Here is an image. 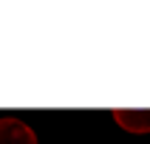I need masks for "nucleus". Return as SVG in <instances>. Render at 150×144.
<instances>
[{"mask_svg": "<svg viewBox=\"0 0 150 144\" xmlns=\"http://www.w3.org/2000/svg\"><path fill=\"white\" fill-rule=\"evenodd\" d=\"M110 116L127 133H150V107H113Z\"/></svg>", "mask_w": 150, "mask_h": 144, "instance_id": "1", "label": "nucleus"}, {"mask_svg": "<svg viewBox=\"0 0 150 144\" xmlns=\"http://www.w3.org/2000/svg\"><path fill=\"white\" fill-rule=\"evenodd\" d=\"M0 144H37V133L23 119L3 116L0 119Z\"/></svg>", "mask_w": 150, "mask_h": 144, "instance_id": "2", "label": "nucleus"}]
</instances>
